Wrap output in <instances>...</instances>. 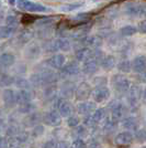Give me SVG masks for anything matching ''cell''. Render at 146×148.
I'll list each match as a JSON object with an SVG mask.
<instances>
[{
    "label": "cell",
    "instance_id": "1",
    "mask_svg": "<svg viewBox=\"0 0 146 148\" xmlns=\"http://www.w3.org/2000/svg\"><path fill=\"white\" fill-rule=\"evenodd\" d=\"M72 49L70 41L65 37L58 38L55 40H51L45 44V50L47 52H57V51H63L67 52Z\"/></svg>",
    "mask_w": 146,
    "mask_h": 148
},
{
    "label": "cell",
    "instance_id": "2",
    "mask_svg": "<svg viewBox=\"0 0 146 148\" xmlns=\"http://www.w3.org/2000/svg\"><path fill=\"white\" fill-rule=\"evenodd\" d=\"M112 86L116 90V92L121 93H128L130 88H131V81L128 80L126 76L122 75V74H116L112 76Z\"/></svg>",
    "mask_w": 146,
    "mask_h": 148
},
{
    "label": "cell",
    "instance_id": "3",
    "mask_svg": "<svg viewBox=\"0 0 146 148\" xmlns=\"http://www.w3.org/2000/svg\"><path fill=\"white\" fill-rule=\"evenodd\" d=\"M17 6L19 9H21L23 11H28V12H44L47 10V8L44 7L43 5L33 2L30 0H18Z\"/></svg>",
    "mask_w": 146,
    "mask_h": 148
},
{
    "label": "cell",
    "instance_id": "4",
    "mask_svg": "<svg viewBox=\"0 0 146 148\" xmlns=\"http://www.w3.org/2000/svg\"><path fill=\"white\" fill-rule=\"evenodd\" d=\"M92 88L90 84H88L87 82H81L78 84V86L76 88V93L75 96L77 101H81V102H86L92 95Z\"/></svg>",
    "mask_w": 146,
    "mask_h": 148
},
{
    "label": "cell",
    "instance_id": "5",
    "mask_svg": "<svg viewBox=\"0 0 146 148\" xmlns=\"http://www.w3.org/2000/svg\"><path fill=\"white\" fill-rule=\"evenodd\" d=\"M143 97V88L140 85H132L128 93V101L132 106H136Z\"/></svg>",
    "mask_w": 146,
    "mask_h": 148
},
{
    "label": "cell",
    "instance_id": "6",
    "mask_svg": "<svg viewBox=\"0 0 146 148\" xmlns=\"http://www.w3.org/2000/svg\"><path fill=\"white\" fill-rule=\"evenodd\" d=\"M42 121L44 122L45 125L51 126V127H56L62 123V116L58 112L55 111H49L44 114L42 117Z\"/></svg>",
    "mask_w": 146,
    "mask_h": 148
},
{
    "label": "cell",
    "instance_id": "7",
    "mask_svg": "<svg viewBox=\"0 0 146 148\" xmlns=\"http://www.w3.org/2000/svg\"><path fill=\"white\" fill-rule=\"evenodd\" d=\"M110 95H111V92L109 87L107 86H98L92 92V97L96 103H103L105 101H108L110 99Z\"/></svg>",
    "mask_w": 146,
    "mask_h": 148
},
{
    "label": "cell",
    "instance_id": "8",
    "mask_svg": "<svg viewBox=\"0 0 146 148\" xmlns=\"http://www.w3.org/2000/svg\"><path fill=\"white\" fill-rule=\"evenodd\" d=\"M80 42V44L82 45V48H93V49H99L102 44H103V41L102 39L98 36H88V37L84 38L82 40L78 41Z\"/></svg>",
    "mask_w": 146,
    "mask_h": 148
},
{
    "label": "cell",
    "instance_id": "9",
    "mask_svg": "<svg viewBox=\"0 0 146 148\" xmlns=\"http://www.w3.org/2000/svg\"><path fill=\"white\" fill-rule=\"evenodd\" d=\"M46 65L51 69H56V70H62L63 66L66 64V58L64 54H55V56H51L49 60H46Z\"/></svg>",
    "mask_w": 146,
    "mask_h": 148
},
{
    "label": "cell",
    "instance_id": "10",
    "mask_svg": "<svg viewBox=\"0 0 146 148\" xmlns=\"http://www.w3.org/2000/svg\"><path fill=\"white\" fill-rule=\"evenodd\" d=\"M57 111L61 114L62 117H69L73 113V105L70 104L66 99H57Z\"/></svg>",
    "mask_w": 146,
    "mask_h": 148
},
{
    "label": "cell",
    "instance_id": "11",
    "mask_svg": "<svg viewBox=\"0 0 146 148\" xmlns=\"http://www.w3.org/2000/svg\"><path fill=\"white\" fill-rule=\"evenodd\" d=\"M40 74V76H41V79H42V82H43V85H53L54 83L57 82L58 80V76H57V74L53 72L52 70H49V69H45V70H42L41 72H39Z\"/></svg>",
    "mask_w": 146,
    "mask_h": 148
},
{
    "label": "cell",
    "instance_id": "12",
    "mask_svg": "<svg viewBox=\"0 0 146 148\" xmlns=\"http://www.w3.org/2000/svg\"><path fill=\"white\" fill-rule=\"evenodd\" d=\"M109 110L111 111L112 117L116 119H121L125 113V107L119 101H112L109 104Z\"/></svg>",
    "mask_w": 146,
    "mask_h": 148
},
{
    "label": "cell",
    "instance_id": "13",
    "mask_svg": "<svg viewBox=\"0 0 146 148\" xmlns=\"http://www.w3.org/2000/svg\"><path fill=\"white\" fill-rule=\"evenodd\" d=\"M41 54V47L36 42H30L24 50V56L29 60L37 59Z\"/></svg>",
    "mask_w": 146,
    "mask_h": 148
},
{
    "label": "cell",
    "instance_id": "14",
    "mask_svg": "<svg viewBox=\"0 0 146 148\" xmlns=\"http://www.w3.org/2000/svg\"><path fill=\"white\" fill-rule=\"evenodd\" d=\"M80 72V66L78 64V62H68L66 63L63 69L61 70L62 75H65V76H74V75H77Z\"/></svg>",
    "mask_w": 146,
    "mask_h": 148
},
{
    "label": "cell",
    "instance_id": "15",
    "mask_svg": "<svg viewBox=\"0 0 146 148\" xmlns=\"http://www.w3.org/2000/svg\"><path fill=\"white\" fill-rule=\"evenodd\" d=\"M97 110V105H96V102H90V101H86V102H81L78 104L77 106V112L81 114V115H85V116H88L90 115L92 112L95 113Z\"/></svg>",
    "mask_w": 146,
    "mask_h": 148
},
{
    "label": "cell",
    "instance_id": "16",
    "mask_svg": "<svg viewBox=\"0 0 146 148\" xmlns=\"http://www.w3.org/2000/svg\"><path fill=\"white\" fill-rule=\"evenodd\" d=\"M132 69L134 72L139 74L145 73L146 71V56L141 54V56H135L132 61Z\"/></svg>",
    "mask_w": 146,
    "mask_h": 148
},
{
    "label": "cell",
    "instance_id": "17",
    "mask_svg": "<svg viewBox=\"0 0 146 148\" xmlns=\"http://www.w3.org/2000/svg\"><path fill=\"white\" fill-rule=\"evenodd\" d=\"M98 66H99V61L96 60L93 56L90 58L89 60H87L86 62H84V65H82V72L87 75H92L97 72Z\"/></svg>",
    "mask_w": 146,
    "mask_h": 148
},
{
    "label": "cell",
    "instance_id": "18",
    "mask_svg": "<svg viewBox=\"0 0 146 148\" xmlns=\"http://www.w3.org/2000/svg\"><path fill=\"white\" fill-rule=\"evenodd\" d=\"M2 101L6 107H12L17 104L16 101V92L11 88H5L2 92Z\"/></svg>",
    "mask_w": 146,
    "mask_h": 148
},
{
    "label": "cell",
    "instance_id": "19",
    "mask_svg": "<svg viewBox=\"0 0 146 148\" xmlns=\"http://www.w3.org/2000/svg\"><path fill=\"white\" fill-rule=\"evenodd\" d=\"M76 88H77V86H75L74 82H69V81L64 82L61 87V93L62 95H63V97L64 99L72 97L74 94L76 93Z\"/></svg>",
    "mask_w": 146,
    "mask_h": 148
},
{
    "label": "cell",
    "instance_id": "20",
    "mask_svg": "<svg viewBox=\"0 0 146 148\" xmlns=\"http://www.w3.org/2000/svg\"><path fill=\"white\" fill-rule=\"evenodd\" d=\"M133 140V135L130 132H122L119 133L114 138V142L119 146H126L128 144H131Z\"/></svg>",
    "mask_w": 146,
    "mask_h": 148
},
{
    "label": "cell",
    "instance_id": "21",
    "mask_svg": "<svg viewBox=\"0 0 146 148\" xmlns=\"http://www.w3.org/2000/svg\"><path fill=\"white\" fill-rule=\"evenodd\" d=\"M93 51L90 48H80V49L76 50L75 52V58L78 62H86L92 58Z\"/></svg>",
    "mask_w": 146,
    "mask_h": 148
},
{
    "label": "cell",
    "instance_id": "22",
    "mask_svg": "<svg viewBox=\"0 0 146 148\" xmlns=\"http://www.w3.org/2000/svg\"><path fill=\"white\" fill-rule=\"evenodd\" d=\"M16 101H17V104L19 105L31 103L32 102V94L28 90H20L16 93Z\"/></svg>",
    "mask_w": 146,
    "mask_h": 148
},
{
    "label": "cell",
    "instance_id": "23",
    "mask_svg": "<svg viewBox=\"0 0 146 148\" xmlns=\"http://www.w3.org/2000/svg\"><path fill=\"white\" fill-rule=\"evenodd\" d=\"M16 62V56L10 52H3L0 56V65L2 69H8L12 66Z\"/></svg>",
    "mask_w": 146,
    "mask_h": 148
},
{
    "label": "cell",
    "instance_id": "24",
    "mask_svg": "<svg viewBox=\"0 0 146 148\" xmlns=\"http://www.w3.org/2000/svg\"><path fill=\"white\" fill-rule=\"evenodd\" d=\"M89 29H90V27H89V25L80 27V28H78V29H76L74 32L69 33V37L75 39V40H77V41H80V40H82L84 38L88 37Z\"/></svg>",
    "mask_w": 146,
    "mask_h": 148
},
{
    "label": "cell",
    "instance_id": "25",
    "mask_svg": "<svg viewBox=\"0 0 146 148\" xmlns=\"http://www.w3.org/2000/svg\"><path fill=\"white\" fill-rule=\"evenodd\" d=\"M41 121V115L39 113H31L23 119V124L26 127H35L37 123Z\"/></svg>",
    "mask_w": 146,
    "mask_h": 148
},
{
    "label": "cell",
    "instance_id": "26",
    "mask_svg": "<svg viewBox=\"0 0 146 148\" xmlns=\"http://www.w3.org/2000/svg\"><path fill=\"white\" fill-rule=\"evenodd\" d=\"M122 126L125 128V130H139V122L135 117H125L122 119Z\"/></svg>",
    "mask_w": 146,
    "mask_h": 148
},
{
    "label": "cell",
    "instance_id": "27",
    "mask_svg": "<svg viewBox=\"0 0 146 148\" xmlns=\"http://www.w3.org/2000/svg\"><path fill=\"white\" fill-rule=\"evenodd\" d=\"M101 68L105 70V71H110L116 65V60L113 56H104L102 61L100 62Z\"/></svg>",
    "mask_w": 146,
    "mask_h": 148
},
{
    "label": "cell",
    "instance_id": "28",
    "mask_svg": "<svg viewBox=\"0 0 146 148\" xmlns=\"http://www.w3.org/2000/svg\"><path fill=\"white\" fill-rule=\"evenodd\" d=\"M33 38V32H31L30 30H24L19 33L18 38H17V42L21 45H28L30 43L31 39Z\"/></svg>",
    "mask_w": 146,
    "mask_h": 148
},
{
    "label": "cell",
    "instance_id": "29",
    "mask_svg": "<svg viewBox=\"0 0 146 148\" xmlns=\"http://www.w3.org/2000/svg\"><path fill=\"white\" fill-rule=\"evenodd\" d=\"M17 31V28L14 27H9V25H1L0 28V38L1 39H8L12 36L13 33Z\"/></svg>",
    "mask_w": 146,
    "mask_h": 148
},
{
    "label": "cell",
    "instance_id": "30",
    "mask_svg": "<svg viewBox=\"0 0 146 148\" xmlns=\"http://www.w3.org/2000/svg\"><path fill=\"white\" fill-rule=\"evenodd\" d=\"M16 83V79L11 76V75H9V74L7 73H2L1 74V77H0V84H1V86L2 87H8L10 86V85H12Z\"/></svg>",
    "mask_w": 146,
    "mask_h": 148
},
{
    "label": "cell",
    "instance_id": "31",
    "mask_svg": "<svg viewBox=\"0 0 146 148\" xmlns=\"http://www.w3.org/2000/svg\"><path fill=\"white\" fill-rule=\"evenodd\" d=\"M92 117H93V121L96 122V124L104 122V121L107 119V113H105V110H104V108H97L96 112L92 114Z\"/></svg>",
    "mask_w": 146,
    "mask_h": 148
},
{
    "label": "cell",
    "instance_id": "32",
    "mask_svg": "<svg viewBox=\"0 0 146 148\" xmlns=\"http://www.w3.org/2000/svg\"><path fill=\"white\" fill-rule=\"evenodd\" d=\"M137 27L134 25H124L120 29V33L123 37H132L137 32Z\"/></svg>",
    "mask_w": 146,
    "mask_h": 148
},
{
    "label": "cell",
    "instance_id": "33",
    "mask_svg": "<svg viewBox=\"0 0 146 148\" xmlns=\"http://www.w3.org/2000/svg\"><path fill=\"white\" fill-rule=\"evenodd\" d=\"M118 70L120 72H123V73H128L131 72L132 69V62H130L128 60H124V61H121L119 64H118Z\"/></svg>",
    "mask_w": 146,
    "mask_h": 148
},
{
    "label": "cell",
    "instance_id": "34",
    "mask_svg": "<svg viewBox=\"0 0 146 148\" xmlns=\"http://www.w3.org/2000/svg\"><path fill=\"white\" fill-rule=\"evenodd\" d=\"M14 84H16V86L18 87V88H20V90H28V91H29V88H30V86H31L30 81L25 80L23 77H17Z\"/></svg>",
    "mask_w": 146,
    "mask_h": 148
},
{
    "label": "cell",
    "instance_id": "35",
    "mask_svg": "<svg viewBox=\"0 0 146 148\" xmlns=\"http://www.w3.org/2000/svg\"><path fill=\"white\" fill-rule=\"evenodd\" d=\"M34 110H35V105L33 104L32 102L19 106V112L22 113V114H31V113H34V112H33Z\"/></svg>",
    "mask_w": 146,
    "mask_h": 148
},
{
    "label": "cell",
    "instance_id": "36",
    "mask_svg": "<svg viewBox=\"0 0 146 148\" xmlns=\"http://www.w3.org/2000/svg\"><path fill=\"white\" fill-rule=\"evenodd\" d=\"M56 94H57V88H56V86L51 85V86H47L45 88V91H44V97L46 99H53L56 96Z\"/></svg>",
    "mask_w": 146,
    "mask_h": 148
},
{
    "label": "cell",
    "instance_id": "37",
    "mask_svg": "<svg viewBox=\"0 0 146 148\" xmlns=\"http://www.w3.org/2000/svg\"><path fill=\"white\" fill-rule=\"evenodd\" d=\"M116 123H118V119L111 117V118H107L104 121V125H103V130H108V132H111V130H114V127L116 126Z\"/></svg>",
    "mask_w": 146,
    "mask_h": 148
},
{
    "label": "cell",
    "instance_id": "38",
    "mask_svg": "<svg viewBox=\"0 0 146 148\" xmlns=\"http://www.w3.org/2000/svg\"><path fill=\"white\" fill-rule=\"evenodd\" d=\"M73 135L77 138V139H81V137L87 135V130H86L85 126H79V127H76L73 130Z\"/></svg>",
    "mask_w": 146,
    "mask_h": 148
},
{
    "label": "cell",
    "instance_id": "39",
    "mask_svg": "<svg viewBox=\"0 0 146 148\" xmlns=\"http://www.w3.org/2000/svg\"><path fill=\"white\" fill-rule=\"evenodd\" d=\"M19 25V20H18V18H17L16 16H13V14H9V16H7L6 25L17 28V25Z\"/></svg>",
    "mask_w": 146,
    "mask_h": 148
},
{
    "label": "cell",
    "instance_id": "40",
    "mask_svg": "<svg viewBox=\"0 0 146 148\" xmlns=\"http://www.w3.org/2000/svg\"><path fill=\"white\" fill-rule=\"evenodd\" d=\"M79 118L77 117V116H69V117L67 118V125L69 126V127H72V128H74V127H77L78 125H79Z\"/></svg>",
    "mask_w": 146,
    "mask_h": 148
},
{
    "label": "cell",
    "instance_id": "41",
    "mask_svg": "<svg viewBox=\"0 0 146 148\" xmlns=\"http://www.w3.org/2000/svg\"><path fill=\"white\" fill-rule=\"evenodd\" d=\"M53 22H54V19L53 18H45V19L40 20V21H37L35 25H39V27H41V28H46V27H49V25H52Z\"/></svg>",
    "mask_w": 146,
    "mask_h": 148
},
{
    "label": "cell",
    "instance_id": "42",
    "mask_svg": "<svg viewBox=\"0 0 146 148\" xmlns=\"http://www.w3.org/2000/svg\"><path fill=\"white\" fill-rule=\"evenodd\" d=\"M43 133H44V126H42V125H36L32 130V136L33 137H40V136L43 135Z\"/></svg>",
    "mask_w": 146,
    "mask_h": 148
},
{
    "label": "cell",
    "instance_id": "43",
    "mask_svg": "<svg viewBox=\"0 0 146 148\" xmlns=\"http://www.w3.org/2000/svg\"><path fill=\"white\" fill-rule=\"evenodd\" d=\"M135 138L139 143H143L146 140V130H139L135 134Z\"/></svg>",
    "mask_w": 146,
    "mask_h": 148
},
{
    "label": "cell",
    "instance_id": "44",
    "mask_svg": "<svg viewBox=\"0 0 146 148\" xmlns=\"http://www.w3.org/2000/svg\"><path fill=\"white\" fill-rule=\"evenodd\" d=\"M72 147L73 148H87V144L85 143L84 139H75L72 144Z\"/></svg>",
    "mask_w": 146,
    "mask_h": 148
},
{
    "label": "cell",
    "instance_id": "45",
    "mask_svg": "<svg viewBox=\"0 0 146 148\" xmlns=\"http://www.w3.org/2000/svg\"><path fill=\"white\" fill-rule=\"evenodd\" d=\"M84 125H85V126H88V127H93V126L96 125V122L93 121L92 115L85 116V118H84Z\"/></svg>",
    "mask_w": 146,
    "mask_h": 148
},
{
    "label": "cell",
    "instance_id": "46",
    "mask_svg": "<svg viewBox=\"0 0 146 148\" xmlns=\"http://www.w3.org/2000/svg\"><path fill=\"white\" fill-rule=\"evenodd\" d=\"M16 138H17L21 144H23V143H25L28 140V138H29V133H26V132H21Z\"/></svg>",
    "mask_w": 146,
    "mask_h": 148
},
{
    "label": "cell",
    "instance_id": "47",
    "mask_svg": "<svg viewBox=\"0 0 146 148\" xmlns=\"http://www.w3.org/2000/svg\"><path fill=\"white\" fill-rule=\"evenodd\" d=\"M78 7H80V5H66V6H63L59 8V10H63V11H66V12H69V11H73L75 9H77Z\"/></svg>",
    "mask_w": 146,
    "mask_h": 148
},
{
    "label": "cell",
    "instance_id": "48",
    "mask_svg": "<svg viewBox=\"0 0 146 148\" xmlns=\"http://www.w3.org/2000/svg\"><path fill=\"white\" fill-rule=\"evenodd\" d=\"M88 19H89V14H87V13H79V14L75 16L73 20H76V21H86Z\"/></svg>",
    "mask_w": 146,
    "mask_h": 148
},
{
    "label": "cell",
    "instance_id": "49",
    "mask_svg": "<svg viewBox=\"0 0 146 148\" xmlns=\"http://www.w3.org/2000/svg\"><path fill=\"white\" fill-rule=\"evenodd\" d=\"M137 30L139 32L143 33V34H146V19L145 20H142L139 25H137Z\"/></svg>",
    "mask_w": 146,
    "mask_h": 148
},
{
    "label": "cell",
    "instance_id": "50",
    "mask_svg": "<svg viewBox=\"0 0 146 148\" xmlns=\"http://www.w3.org/2000/svg\"><path fill=\"white\" fill-rule=\"evenodd\" d=\"M93 82L97 84V87L98 86H105V83H107V79H104V77H101V76H98L97 79H95Z\"/></svg>",
    "mask_w": 146,
    "mask_h": 148
},
{
    "label": "cell",
    "instance_id": "51",
    "mask_svg": "<svg viewBox=\"0 0 146 148\" xmlns=\"http://www.w3.org/2000/svg\"><path fill=\"white\" fill-rule=\"evenodd\" d=\"M57 147H58V145L56 144L55 140H49V142H46L43 145V148H57Z\"/></svg>",
    "mask_w": 146,
    "mask_h": 148
},
{
    "label": "cell",
    "instance_id": "52",
    "mask_svg": "<svg viewBox=\"0 0 146 148\" xmlns=\"http://www.w3.org/2000/svg\"><path fill=\"white\" fill-rule=\"evenodd\" d=\"M1 148H9V140L7 139L6 137H2L1 138V145H0Z\"/></svg>",
    "mask_w": 146,
    "mask_h": 148
},
{
    "label": "cell",
    "instance_id": "53",
    "mask_svg": "<svg viewBox=\"0 0 146 148\" xmlns=\"http://www.w3.org/2000/svg\"><path fill=\"white\" fill-rule=\"evenodd\" d=\"M57 148H73L72 147V145L69 144L68 142H65V140H63L58 144V147Z\"/></svg>",
    "mask_w": 146,
    "mask_h": 148
},
{
    "label": "cell",
    "instance_id": "54",
    "mask_svg": "<svg viewBox=\"0 0 146 148\" xmlns=\"http://www.w3.org/2000/svg\"><path fill=\"white\" fill-rule=\"evenodd\" d=\"M139 80L143 83H146V73H142L139 75Z\"/></svg>",
    "mask_w": 146,
    "mask_h": 148
},
{
    "label": "cell",
    "instance_id": "55",
    "mask_svg": "<svg viewBox=\"0 0 146 148\" xmlns=\"http://www.w3.org/2000/svg\"><path fill=\"white\" fill-rule=\"evenodd\" d=\"M142 101H143L144 104H146V87L143 90V97H142Z\"/></svg>",
    "mask_w": 146,
    "mask_h": 148
},
{
    "label": "cell",
    "instance_id": "56",
    "mask_svg": "<svg viewBox=\"0 0 146 148\" xmlns=\"http://www.w3.org/2000/svg\"><path fill=\"white\" fill-rule=\"evenodd\" d=\"M8 2H9V5H16L18 2V0H8Z\"/></svg>",
    "mask_w": 146,
    "mask_h": 148
},
{
    "label": "cell",
    "instance_id": "57",
    "mask_svg": "<svg viewBox=\"0 0 146 148\" xmlns=\"http://www.w3.org/2000/svg\"><path fill=\"white\" fill-rule=\"evenodd\" d=\"M142 148H146V146H144V147H142Z\"/></svg>",
    "mask_w": 146,
    "mask_h": 148
}]
</instances>
